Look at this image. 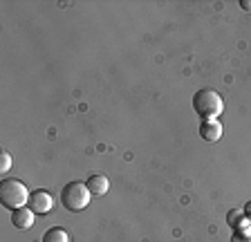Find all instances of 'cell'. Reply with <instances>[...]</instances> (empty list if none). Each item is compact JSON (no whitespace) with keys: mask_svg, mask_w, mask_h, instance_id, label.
<instances>
[{"mask_svg":"<svg viewBox=\"0 0 251 242\" xmlns=\"http://www.w3.org/2000/svg\"><path fill=\"white\" fill-rule=\"evenodd\" d=\"M193 110L202 121L218 119V117L225 112V99H222L220 92H215V90H211V88L198 90L193 95Z\"/></svg>","mask_w":251,"mask_h":242,"instance_id":"1","label":"cell"},{"mask_svg":"<svg viewBox=\"0 0 251 242\" xmlns=\"http://www.w3.org/2000/svg\"><path fill=\"white\" fill-rule=\"evenodd\" d=\"M29 191L23 184L21 179L16 177H7L0 182V204L9 211L23 209V206L29 204Z\"/></svg>","mask_w":251,"mask_h":242,"instance_id":"2","label":"cell"},{"mask_svg":"<svg viewBox=\"0 0 251 242\" xmlns=\"http://www.w3.org/2000/svg\"><path fill=\"white\" fill-rule=\"evenodd\" d=\"M90 200H92V193L85 182H70L61 191V204L68 211H83Z\"/></svg>","mask_w":251,"mask_h":242,"instance_id":"3","label":"cell"},{"mask_svg":"<svg viewBox=\"0 0 251 242\" xmlns=\"http://www.w3.org/2000/svg\"><path fill=\"white\" fill-rule=\"evenodd\" d=\"M29 206L36 216H47L50 211H52L54 206V200H52V195L47 193V191H34V193L29 195Z\"/></svg>","mask_w":251,"mask_h":242,"instance_id":"4","label":"cell"},{"mask_svg":"<svg viewBox=\"0 0 251 242\" xmlns=\"http://www.w3.org/2000/svg\"><path fill=\"white\" fill-rule=\"evenodd\" d=\"M34 218H36V213H34L29 206H23V209L11 211V224H14L16 229H21V231H27V229H31V224H34Z\"/></svg>","mask_w":251,"mask_h":242,"instance_id":"5","label":"cell"},{"mask_svg":"<svg viewBox=\"0 0 251 242\" xmlns=\"http://www.w3.org/2000/svg\"><path fill=\"white\" fill-rule=\"evenodd\" d=\"M200 137L204 142H218L222 137V123L220 119H211V121H202L200 123Z\"/></svg>","mask_w":251,"mask_h":242,"instance_id":"6","label":"cell"},{"mask_svg":"<svg viewBox=\"0 0 251 242\" xmlns=\"http://www.w3.org/2000/svg\"><path fill=\"white\" fill-rule=\"evenodd\" d=\"M92 195H105L110 191V179L105 175H92V177L85 182Z\"/></svg>","mask_w":251,"mask_h":242,"instance_id":"7","label":"cell"},{"mask_svg":"<svg viewBox=\"0 0 251 242\" xmlns=\"http://www.w3.org/2000/svg\"><path fill=\"white\" fill-rule=\"evenodd\" d=\"M43 242H70V233L65 229H61V226H52V229L45 231Z\"/></svg>","mask_w":251,"mask_h":242,"instance_id":"8","label":"cell"},{"mask_svg":"<svg viewBox=\"0 0 251 242\" xmlns=\"http://www.w3.org/2000/svg\"><path fill=\"white\" fill-rule=\"evenodd\" d=\"M245 218H247L245 211H229V213H226V222H229V226H233V229L240 224Z\"/></svg>","mask_w":251,"mask_h":242,"instance_id":"9","label":"cell"},{"mask_svg":"<svg viewBox=\"0 0 251 242\" xmlns=\"http://www.w3.org/2000/svg\"><path fill=\"white\" fill-rule=\"evenodd\" d=\"M11 170V155L7 150L0 153V173H9Z\"/></svg>","mask_w":251,"mask_h":242,"instance_id":"10","label":"cell"},{"mask_svg":"<svg viewBox=\"0 0 251 242\" xmlns=\"http://www.w3.org/2000/svg\"><path fill=\"white\" fill-rule=\"evenodd\" d=\"M231 242H251V236H242V233L235 231L233 238H231Z\"/></svg>","mask_w":251,"mask_h":242,"instance_id":"11","label":"cell"},{"mask_svg":"<svg viewBox=\"0 0 251 242\" xmlns=\"http://www.w3.org/2000/svg\"><path fill=\"white\" fill-rule=\"evenodd\" d=\"M240 7L245 11H251V0H240Z\"/></svg>","mask_w":251,"mask_h":242,"instance_id":"12","label":"cell"},{"mask_svg":"<svg viewBox=\"0 0 251 242\" xmlns=\"http://www.w3.org/2000/svg\"><path fill=\"white\" fill-rule=\"evenodd\" d=\"M245 216H247V218H249V220H251V200H249V202H247V204H245Z\"/></svg>","mask_w":251,"mask_h":242,"instance_id":"13","label":"cell"},{"mask_svg":"<svg viewBox=\"0 0 251 242\" xmlns=\"http://www.w3.org/2000/svg\"><path fill=\"white\" fill-rule=\"evenodd\" d=\"M34 242H43V240H34Z\"/></svg>","mask_w":251,"mask_h":242,"instance_id":"14","label":"cell"}]
</instances>
